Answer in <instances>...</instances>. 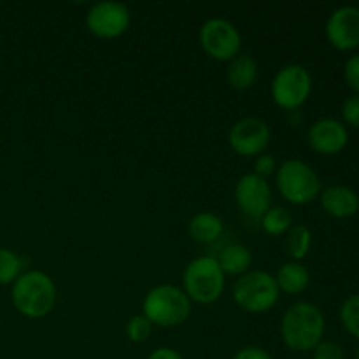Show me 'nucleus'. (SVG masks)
I'll return each mask as SVG.
<instances>
[{"mask_svg": "<svg viewBox=\"0 0 359 359\" xmlns=\"http://www.w3.org/2000/svg\"><path fill=\"white\" fill-rule=\"evenodd\" d=\"M325 326V316L318 305L298 302L284 312L280 335L286 347L297 353H305L314 351L316 346L323 342Z\"/></svg>", "mask_w": 359, "mask_h": 359, "instance_id": "obj_1", "label": "nucleus"}, {"mask_svg": "<svg viewBox=\"0 0 359 359\" xmlns=\"http://www.w3.org/2000/svg\"><path fill=\"white\" fill-rule=\"evenodd\" d=\"M11 300L14 309L25 318H46L56 305V286L48 273L28 270L14 280Z\"/></svg>", "mask_w": 359, "mask_h": 359, "instance_id": "obj_2", "label": "nucleus"}, {"mask_svg": "<svg viewBox=\"0 0 359 359\" xmlns=\"http://www.w3.org/2000/svg\"><path fill=\"white\" fill-rule=\"evenodd\" d=\"M142 314L153 326L174 328L191 314V302L182 290L172 284H160L147 291L142 302Z\"/></svg>", "mask_w": 359, "mask_h": 359, "instance_id": "obj_3", "label": "nucleus"}, {"mask_svg": "<svg viewBox=\"0 0 359 359\" xmlns=\"http://www.w3.org/2000/svg\"><path fill=\"white\" fill-rule=\"evenodd\" d=\"M186 297L200 305L214 304L224 291V273L212 256H200L188 263L182 276Z\"/></svg>", "mask_w": 359, "mask_h": 359, "instance_id": "obj_4", "label": "nucleus"}, {"mask_svg": "<svg viewBox=\"0 0 359 359\" xmlns=\"http://www.w3.org/2000/svg\"><path fill=\"white\" fill-rule=\"evenodd\" d=\"M280 291L272 273L252 270L238 277L233 286V300L242 311L263 314L276 307Z\"/></svg>", "mask_w": 359, "mask_h": 359, "instance_id": "obj_5", "label": "nucleus"}, {"mask_svg": "<svg viewBox=\"0 0 359 359\" xmlns=\"http://www.w3.org/2000/svg\"><path fill=\"white\" fill-rule=\"evenodd\" d=\"M277 189L293 205L311 203L321 191V181L311 165L302 160H286L276 174Z\"/></svg>", "mask_w": 359, "mask_h": 359, "instance_id": "obj_6", "label": "nucleus"}, {"mask_svg": "<svg viewBox=\"0 0 359 359\" xmlns=\"http://www.w3.org/2000/svg\"><path fill=\"white\" fill-rule=\"evenodd\" d=\"M312 91V77L305 67L291 63L273 76L270 93L276 105L284 111H294L307 102Z\"/></svg>", "mask_w": 359, "mask_h": 359, "instance_id": "obj_7", "label": "nucleus"}, {"mask_svg": "<svg viewBox=\"0 0 359 359\" xmlns=\"http://www.w3.org/2000/svg\"><path fill=\"white\" fill-rule=\"evenodd\" d=\"M198 37L207 56L217 62H231L235 56L241 55L242 39L231 21L221 18L207 20L200 28Z\"/></svg>", "mask_w": 359, "mask_h": 359, "instance_id": "obj_8", "label": "nucleus"}, {"mask_svg": "<svg viewBox=\"0 0 359 359\" xmlns=\"http://www.w3.org/2000/svg\"><path fill=\"white\" fill-rule=\"evenodd\" d=\"M130 9L121 2H98L90 7L86 14V27L95 37L116 39L121 37L130 27Z\"/></svg>", "mask_w": 359, "mask_h": 359, "instance_id": "obj_9", "label": "nucleus"}, {"mask_svg": "<svg viewBox=\"0 0 359 359\" xmlns=\"http://www.w3.org/2000/svg\"><path fill=\"white\" fill-rule=\"evenodd\" d=\"M272 139L270 126L263 119L258 118H244L235 123L228 133V142L230 147L244 158L259 156L265 153L266 146Z\"/></svg>", "mask_w": 359, "mask_h": 359, "instance_id": "obj_10", "label": "nucleus"}, {"mask_svg": "<svg viewBox=\"0 0 359 359\" xmlns=\"http://www.w3.org/2000/svg\"><path fill=\"white\" fill-rule=\"evenodd\" d=\"M235 202L249 219H262L266 210L272 207V189L266 179L255 172L242 175L235 184Z\"/></svg>", "mask_w": 359, "mask_h": 359, "instance_id": "obj_11", "label": "nucleus"}, {"mask_svg": "<svg viewBox=\"0 0 359 359\" xmlns=\"http://www.w3.org/2000/svg\"><path fill=\"white\" fill-rule=\"evenodd\" d=\"M326 37L333 48L349 51L359 46V9L344 6L333 11L326 21Z\"/></svg>", "mask_w": 359, "mask_h": 359, "instance_id": "obj_12", "label": "nucleus"}, {"mask_svg": "<svg viewBox=\"0 0 359 359\" xmlns=\"http://www.w3.org/2000/svg\"><path fill=\"white\" fill-rule=\"evenodd\" d=\"M347 128L337 119H319L309 128V144L316 153L337 154L347 146Z\"/></svg>", "mask_w": 359, "mask_h": 359, "instance_id": "obj_13", "label": "nucleus"}, {"mask_svg": "<svg viewBox=\"0 0 359 359\" xmlns=\"http://www.w3.org/2000/svg\"><path fill=\"white\" fill-rule=\"evenodd\" d=\"M321 205L330 216L351 217L359 210V196L347 186H330L321 193Z\"/></svg>", "mask_w": 359, "mask_h": 359, "instance_id": "obj_14", "label": "nucleus"}, {"mask_svg": "<svg viewBox=\"0 0 359 359\" xmlns=\"http://www.w3.org/2000/svg\"><path fill=\"white\" fill-rule=\"evenodd\" d=\"M228 83L238 91L249 90L258 79V63L251 55H237L228 65Z\"/></svg>", "mask_w": 359, "mask_h": 359, "instance_id": "obj_15", "label": "nucleus"}, {"mask_svg": "<svg viewBox=\"0 0 359 359\" xmlns=\"http://www.w3.org/2000/svg\"><path fill=\"white\" fill-rule=\"evenodd\" d=\"M223 228V219L219 216L212 212H198L188 223V233L191 241L198 242V244H210L219 238Z\"/></svg>", "mask_w": 359, "mask_h": 359, "instance_id": "obj_16", "label": "nucleus"}, {"mask_svg": "<svg viewBox=\"0 0 359 359\" xmlns=\"http://www.w3.org/2000/svg\"><path fill=\"white\" fill-rule=\"evenodd\" d=\"M217 265L221 266L224 276H244L248 273L252 263V255L245 245L230 244L221 249L219 256L216 258Z\"/></svg>", "mask_w": 359, "mask_h": 359, "instance_id": "obj_17", "label": "nucleus"}, {"mask_svg": "<svg viewBox=\"0 0 359 359\" xmlns=\"http://www.w3.org/2000/svg\"><path fill=\"white\" fill-rule=\"evenodd\" d=\"M277 286L286 294H298L305 291L311 283V273L300 262H287L277 272Z\"/></svg>", "mask_w": 359, "mask_h": 359, "instance_id": "obj_18", "label": "nucleus"}, {"mask_svg": "<svg viewBox=\"0 0 359 359\" xmlns=\"http://www.w3.org/2000/svg\"><path fill=\"white\" fill-rule=\"evenodd\" d=\"M312 245V233L305 224H293L290 231L286 233V249L287 255L294 259L300 262L305 256L309 255Z\"/></svg>", "mask_w": 359, "mask_h": 359, "instance_id": "obj_19", "label": "nucleus"}, {"mask_svg": "<svg viewBox=\"0 0 359 359\" xmlns=\"http://www.w3.org/2000/svg\"><path fill=\"white\" fill-rule=\"evenodd\" d=\"M262 226L272 237H280L293 226V216L286 207H270L262 217Z\"/></svg>", "mask_w": 359, "mask_h": 359, "instance_id": "obj_20", "label": "nucleus"}, {"mask_svg": "<svg viewBox=\"0 0 359 359\" xmlns=\"http://www.w3.org/2000/svg\"><path fill=\"white\" fill-rule=\"evenodd\" d=\"M23 259L14 251L7 248H0V286L14 284V280L21 276Z\"/></svg>", "mask_w": 359, "mask_h": 359, "instance_id": "obj_21", "label": "nucleus"}, {"mask_svg": "<svg viewBox=\"0 0 359 359\" xmlns=\"http://www.w3.org/2000/svg\"><path fill=\"white\" fill-rule=\"evenodd\" d=\"M340 319L347 332L359 339V294L347 298L340 309Z\"/></svg>", "mask_w": 359, "mask_h": 359, "instance_id": "obj_22", "label": "nucleus"}, {"mask_svg": "<svg viewBox=\"0 0 359 359\" xmlns=\"http://www.w3.org/2000/svg\"><path fill=\"white\" fill-rule=\"evenodd\" d=\"M151 332H153V325H151V321L144 314L133 316L126 323V335L135 344L146 342L151 337Z\"/></svg>", "mask_w": 359, "mask_h": 359, "instance_id": "obj_23", "label": "nucleus"}, {"mask_svg": "<svg viewBox=\"0 0 359 359\" xmlns=\"http://www.w3.org/2000/svg\"><path fill=\"white\" fill-rule=\"evenodd\" d=\"M312 359H346L344 349L335 342H321L316 346Z\"/></svg>", "mask_w": 359, "mask_h": 359, "instance_id": "obj_24", "label": "nucleus"}, {"mask_svg": "<svg viewBox=\"0 0 359 359\" xmlns=\"http://www.w3.org/2000/svg\"><path fill=\"white\" fill-rule=\"evenodd\" d=\"M342 116H344V121L347 125L354 126V128H359V95H353V97L347 98L344 102V107H342Z\"/></svg>", "mask_w": 359, "mask_h": 359, "instance_id": "obj_25", "label": "nucleus"}, {"mask_svg": "<svg viewBox=\"0 0 359 359\" xmlns=\"http://www.w3.org/2000/svg\"><path fill=\"white\" fill-rule=\"evenodd\" d=\"M276 170H277V161L272 154L263 153V154H259V156H256V161H255V174L256 175L266 179L269 175H272Z\"/></svg>", "mask_w": 359, "mask_h": 359, "instance_id": "obj_26", "label": "nucleus"}, {"mask_svg": "<svg viewBox=\"0 0 359 359\" xmlns=\"http://www.w3.org/2000/svg\"><path fill=\"white\" fill-rule=\"evenodd\" d=\"M344 77H346V83L359 95V55L347 60L344 67Z\"/></svg>", "mask_w": 359, "mask_h": 359, "instance_id": "obj_27", "label": "nucleus"}, {"mask_svg": "<svg viewBox=\"0 0 359 359\" xmlns=\"http://www.w3.org/2000/svg\"><path fill=\"white\" fill-rule=\"evenodd\" d=\"M233 359H273V358L270 356L269 351L262 349V347L249 346L238 351V353L233 356Z\"/></svg>", "mask_w": 359, "mask_h": 359, "instance_id": "obj_28", "label": "nucleus"}, {"mask_svg": "<svg viewBox=\"0 0 359 359\" xmlns=\"http://www.w3.org/2000/svg\"><path fill=\"white\" fill-rule=\"evenodd\" d=\"M147 359H182V356L170 347H160V349L153 351Z\"/></svg>", "mask_w": 359, "mask_h": 359, "instance_id": "obj_29", "label": "nucleus"}, {"mask_svg": "<svg viewBox=\"0 0 359 359\" xmlns=\"http://www.w3.org/2000/svg\"><path fill=\"white\" fill-rule=\"evenodd\" d=\"M358 359H359V347H358Z\"/></svg>", "mask_w": 359, "mask_h": 359, "instance_id": "obj_30", "label": "nucleus"}]
</instances>
